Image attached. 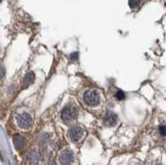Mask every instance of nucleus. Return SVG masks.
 Listing matches in <instances>:
<instances>
[{
  "instance_id": "nucleus-1",
  "label": "nucleus",
  "mask_w": 166,
  "mask_h": 165,
  "mask_svg": "<svg viewBox=\"0 0 166 165\" xmlns=\"http://www.w3.org/2000/svg\"><path fill=\"white\" fill-rule=\"evenodd\" d=\"M79 114V111H77V108L75 105L69 103L65 106V107L62 109L61 111V119L63 120V122L65 123H69L73 121Z\"/></svg>"
},
{
  "instance_id": "nucleus-2",
  "label": "nucleus",
  "mask_w": 166,
  "mask_h": 165,
  "mask_svg": "<svg viewBox=\"0 0 166 165\" xmlns=\"http://www.w3.org/2000/svg\"><path fill=\"white\" fill-rule=\"evenodd\" d=\"M84 101L87 105L92 106V107L97 106L100 104V101H101L100 94L98 93V91L93 90V89L88 90L85 92V94H84Z\"/></svg>"
},
{
  "instance_id": "nucleus-3",
  "label": "nucleus",
  "mask_w": 166,
  "mask_h": 165,
  "mask_svg": "<svg viewBox=\"0 0 166 165\" xmlns=\"http://www.w3.org/2000/svg\"><path fill=\"white\" fill-rule=\"evenodd\" d=\"M85 134V131L82 126H73L68 130V138L72 142H79L83 139Z\"/></svg>"
},
{
  "instance_id": "nucleus-4",
  "label": "nucleus",
  "mask_w": 166,
  "mask_h": 165,
  "mask_svg": "<svg viewBox=\"0 0 166 165\" xmlns=\"http://www.w3.org/2000/svg\"><path fill=\"white\" fill-rule=\"evenodd\" d=\"M16 121L18 126L21 128H24V130H28V128H30L33 124V119H32V116L29 114V113H21L20 115L17 116L16 118Z\"/></svg>"
},
{
  "instance_id": "nucleus-5",
  "label": "nucleus",
  "mask_w": 166,
  "mask_h": 165,
  "mask_svg": "<svg viewBox=\"0 0 166 165\" xmlns=\"http://www.w3.org/2000/svg\"><path fill=\"white\" fill-rule=\"evenodd\" d=\"M59 162L61 165H71L75 160V154L71 150H63L59 155Z\"/></svg>"
},
{
  "instance_id": "nucleus-6",
  "label": "nucleus",
  "mask_w": 166,
  "mask_h": 165,
  "mask_svg": "<svg viewBox=\"0 0 166 165\" xmlns=\"http://www.w3.org/2000/svg\"><path fill=\"white\" fill-rule=\"evenodd\" d=\"M117 115L114 112L108 111L104 116V123L108 126H114L117 123Z\"/></svg>"
},
{
  "instance_id": "nucleus-7",
  "label": "nucleus",
  "mask_w": 166,
  "mask_h": 165,
  "mask_svg": "<svg viewBox=\"0 0 166 165\" xmlns=\"http://www.w3.org/2000/svg\"><path fill=\"white\" fill-rule=\"evenodd\" d=\"M25 144H27V142H25V139L23 137V135H16L13 137V145L16 147V149L17 151H21V150L25 149Z\"/></svg>"
},
{
  "instance_id": "nucleus-8",
  "label": "nucleus",
  "mask_w": 166,
  "mask_h": 165,
  "mask_svg": "<svg viewBox=\"0 0 166 165\" xmlns=\"http://www.w3.org/2000/svg\"><path fill=\"white\" fill-rule=\"evenodd\" d=\"M35 82V73L34 72H28L25 76L23 80V87L24 88H28L30 85H32L33 83Z\"/></svg>"
},
{
  "instance_id": "nucleus-9",
  "label": "nucleus",
  "mask_w": 166,
  "mask_h": 165,
  "mask_svg": "<svg viewBox=\"0 0 166 165\" xmlns=\"http://www.w3.org/2000/svg\"><path fill=\"white\" fill-rule=\"evenodd\" d=\"M27 161H28V163L29 164H31V165H35L39 162V154L38 152H36V151H31L30 153H29V155L27 157Z\"/></svg>"
},
{
  "instance_id": "nucleus-10",
  "label": "nucleus",
  "mask_w": 166,
  "mask_h": 165,
  "mask_svg": "<svg viewBox=\"0 0 166 165\" xmlns=\"http://www.w3.org/2000/svg\"><path fill=\"white\" fill-rule=\"evenodd\" d=\"M142 2V0H128V5L131 8H136L140 5V3Z\"/></svg>"
},
{
  "instance_id": "nucleus-11",
  "label": "nucleus",
  "mask_w": 166,
  "mask_h": 165,
  "mask_svg": "<svg viewBox=\"0 0 166 165\" xmlns=\"http://www.w3.org/2000/svg\"><path fill=\"white\" fill-rule=\"evenodd\" d=\"M115 97L117 100H123V99L125 98V95L122 91H117L116 94H115Z\"/></svg>"
},
{
  "instance_id": "nucleus-12",
  "label": "nucleus",
  "mask_w": 166,
  "mask_h": 165,
  "mask_svg": "<svg viewBox=\"0 0 166 165\" xmlns=\"http://www.w3.org/2000/svg\"><path fill=\"white\" fill-rule=\"evenodd\" d=\"M159 133L161 135H166V126H159Z\"/></svg>"
},
{
  "instance_id": "nucleus-13",
  "label": "nucleus",
  "mask_w": 166,
  "mask_h": 165,
  "mask_svg": "<svg viewBox=\"0 0 166 165\" xmlns=\"http://www.w3.org/2000/svg\"><path fill=\"white\" fill-rule=\"evenodd\" d=\"M77 58H79V53H77V52H75V53H71V60L75 61V60L77 59Z\"/></svg>"
},
{
  "instance_id": "nucleus-14",
  "label": "nucleus",
  "mask_w": 166,
  "mask_h": 165,
  "mask_svg": "<svg viewBox=\"0 0 166 165\" xmlns=\"http://www.w3.org/2000/svg\"><path fill=\"white\" fill-rule=\"evenodd\" d=\"M5 75V69L3 68L2 66H0V80L3 79V76Z\"/></svg>"
},
{
  "instance_id": "nucleus-15",
  "label": "nucleus",
  "mask_w": 166,
  "mask_h": 165,
  "mask_svg": "<svg viewBox=\"0 0 166 165\" xmlns=\"http://www.w3.org/2000/svg\"><path fill=\"white\" fill-rule=\"evenodd\" d=\"M0 1H1V0H0Z\"/></svg>"
}]
</instances>
